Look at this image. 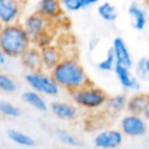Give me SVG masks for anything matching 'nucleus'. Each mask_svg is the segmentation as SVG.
<instances>
[{"label":"nucleus","instance_id":"412c9836","mask_svg":"<svg viewBox=\"0 0 149 149\" xmlns=\"http://www.w3.org/2000/svg\"><path fill=\"white\" fill-rule=\"evenodd\" d=\"M98 14L106 22H114L118 19V10L115 6L107 1L101 2L98 6Z\"/></svg>","mask_w":149,"mask_h":149},{"label":"nucleus","instance_id":"bb28decb","mask_svg":"<svg viewBox=\"0 0 149 149\" xmlns=\"http://www.w3.org/2000/svg\"><path fill=\"white\" fill-rule=\"evenodd\" d=\"M61 5L68 12H78L85 8L84 0H61Z\"/></svg>","mask_w":149,"mask_h":149},{"label":"nucleus","instance_id":"20e7f679","mask_svg":"<svg viewBox=\"0 0 149 149\" xmlns=\"http://www.w3.org/2000/svg\"><path fill=\"white\" fill-rule=\"evenodd\" d=\"M26 83L30 90L47 97H57L61 92V87L56 84L49 72L43 70L30 71L24 77Z\"/></svg>","mask_w":149,"mask_h":149},{"label":"nucleus","instance_id":"0eeeda50","mask_svg":"<svg viewBox=\"0 0 149 149\" xmlns=\"http://www.w3.org/2000/svg\"><path fill=\"white\" fill-rule=\"evenodd\" d=\"M21 24H22L23 29L26 30V33L28 34V36L30 37L31 41L34 38H36L43 31L49 30L50 27H51V22L48 21L47 19H44L42 15H40L36 12L31 13V14H28L23 19Z\"/></svg>","mask_w":149,"mask_h":149},{"label":"nucleus","instance_id":"393cba45","mask_svg":"<svg viewBox=\"0 0 149 149\" xmlns=\"http://www.w3.org/2000/svg\"><path fill=\"white\" fill-rule=\"evenodd\" d=\"M116 62H115V58H114V55L112 52V49H108L105 57L97 64L98 69L100 71H105V72H108V71H113L114 70V66H115Z\"/></svg>","mask_w":149,"mask_h":149},{"label":"nucleus","instance_id":"6e6552de","mask_svg":"<svg viewBox=\"0 0 149 149\" xmlns=\"http://www.w3.org/2000/svg\"><path fill=\"white\" fill-rule=\"evenodd\" d=\"M22 15V0H0V21L6 24L19 23Z\"/></svg>","mask_w":149,"mask_h":149},{"label":"nucleus","instance_id":"f03ea898","mask_svg":"<svg viewBox=\"0 0 149 149\" xmlns=\"http://www.w3.org/2000/svg\"><path fill=\"white\" fill-rule=\"evenodd\" d=\"M31 40L23 29L21 22L6 24L0 34V50L6 57L20 58V56L31 47Z\"/></svg>","mask_w":149,"mask_h":149},{"label":"nucleus","instance_id":"2f4dec72","mask_svg":"<svg viewBox=\"0 0 149 149\" xmlns=\"http://www.w3.org/2000/svg\"><path fill=\"white\" fill-rule=\"evenodd\" d=\"M3 27H5V24L0 21V34H1V31H2V29H3Z\"/></svg>","mask_w":149,"mask_h":149},{"label":"nucleus","instance_id":"9d476101","mask_svg":"<svg viewBox=\"0 0 149 149\" xmlns=\"http://www.w3.org/2000/svg\"><path fill=\"white\" fill-rule=\"evenodd\" d=\"M36 13H38L50 22L59 20L63 15V7L61 5V0H38L36 6Z\"/></svg>","mask_w":149,"mask_h":149},{"label":"nucleus","instance_id":"473e14b6","mask_svg":"<svg viewBox=\"0 0 149 149\" xmlns=\"http://www.w3.org/2000/svg\"><path fill=\"white\" fill-rule=\"evenodd\" d=\"M144 2H146V5H147V7L149 8V0H144Z\"/></svg>","mask_w":149,"mask_h":149},{"label":"nucleus","instance_id":"a211bd4d","mask_svg":"<svg viewBox=\"0 0 149 149\" xmlns=\"http://www.w3.org/2000/svg\"><path fill=\"white\" fill-rule=\"evenodd\" d=\"M127 100L128 97L123 93H119V94H114L107 98L106 105H105V109L107 111V113L109 114H119L121 113L123 109H126V105H127Z\"/></svg>","mask_w":149,"mask_h":149},{"label":"nucleus","instance_id":"ddd939ff","mask_svg":"<svg viewBox=\"0 0 149 149\" xmlns=\"http://www.w3.org/2000/svg\"><path fill=\"white\" fill-rule=\"evenodd\" d=\"M49 108L52 112V114L61 120H74L79 114L78 107L74 104H70L61 100L51 101Z\"/></svg>","mask_w":149,"mask_h":149},{"label":"nucleus","instance_id":"4be33fe9","mask_svg":"<svg viewBox=\"0 0 149 149\" xmlns=\"http://www.w3.org/2000/svg\"><path fill=\"white\" fill-rule=\"evenodd\" d=\"M0 114L3 116H7V118H19V116H21L22 111L19 106H16L7 100L0 99Z\"/></svg>","mask_w":149,"mask_h":149},{"label":"nucleus","instance_id":"c85d7f7f","mask_svg":"<svg viewBox=\"0 0 149 149\" xmlns=\"http://www.w3.org/2000/svg\"><path fill=\"white\" fill-rule=\"evenodd\" d=\"M100 0H84V3H85V7L87 6H92V5H95L98 3Z\"/></svg>","mask_w":149,"mask_h":149},{"label":"nucleus","instance_id":"39448f33","mask_svg":"<svg viewBox=\"0 0 149 149\" xmlns=\"http://www.w3.org/2000/svg\"><path fill=\"white\" fill-rule=\"evenodd\" d=\"M120 130L128 137H140L147 133L148 122L142 115L127 113L120 120Z\"/></svg>","mask_w":149,"mask_h":149},{"label":"nucleus","instance_id":"b1692460","mask_svg":"<svg viewBox=\"0 0 149 149\" xmlns=\"http://www.w3.org/2000/svg\"><path fill=\"white\" fill-rule=\"evenodd\" d=\"M17 90L16 81L7 73L0 72V91L3 93H14Z\"/></svg>","mask_w":149,"mask_h":149},{"label":"nucleus","instance_id":"7c9ffc66","mask_svg":"<svg viewBox=\"0 0 149 149\" xmlns=\"http://www.w3.org/2000/svg\"><path fill=\"white\" fill-rule=\"evenodd\" d=\"M142 116L144 118V120H146L147 122L149 121V107H148V108H147V109H146V111L142 113Z\"/></svg>","mask_w":149,"mask_h":149},{"label":"nucleus","instance_id":"aec40b11","mask_svg":"<svg viewBox=\"0 0 149 149\" xmlns=\"http://www.w3.org/2000/svg\"><path fill=\"white\" fill-rule=\"evenodd\" d=\"M55 136L61 143H63L64 146H68V147L77 148V147H80L83 144L78 136H76L72 133H70L68 130H64V129H56L55 130Z\"/></svg>","mask_w":149,"mask_h":149},{"label":"nucleus","instance_id":"423d86ee","mask_svg":"<svg viewBox=\"0 0 149 149\" xmlns=\"http://www.w3.org/2000/svg\"><path fill=\"white\" fill-rule=\"evenodd\" d=\"M125 135L120 129L107 128L97 133L93 137V146L98 149H115L123 142Z\"/></svg>","mask_w":149,"mask_h":149},{"label":"nucleus","instance_id":"c756f323","mask_svg":"<svg viewBox=\"0 0 149 149\" xmlns=\"http://www.w3.org/2000/svg\"><path fill=\"white\" fill-rule=\"evenodd\" d=\"M6 59H7V57L3 55V52L0 50V65H2V64H5L6 63Z\"/></svg>","mask_w":149,"mask_h":149},{"label":"nucleus","instance_id":"1a4fd4ad","mask_svg":"<svg viewBox=\"0 0 149 149\" xmlns=\"http://www.w3.org/2000/svg\"><path fill=\"white\" fill-rule=\"evenodd\" d=\"M114 73L116 79L119 80V84L121 87L126 91H134L139 92L141 90V83L137 79V77L132 72L129 68H126L120 64H115L114 66Z\"/></svg>","mask_w":149,"mask_h":149},{"label":"nucleus","instance_id":"a878e982","mask_svg":"<svg viewBox=\"0 0 149 149\" xmlns=\"http://www.w3.org/2000/svg\"><path fill=\"white\" fill-rule=\"evenodd\" d=\"M52 40H54V36H52V34H51V31L49 29V30H45L42 34H40L36 38H34L31 41V43L37 49H43L45 47L51 45L52 44Z\"/></svg>","mask_w":149,"mask_h":149},{"label":"nucleus","instance_id":"2eb2a0df","mask_svg":"<svg viewBox=\"0 0 149 149\" xmlns=\"http://www.w3.org/2000/svg\"><path fill=\"white\" fill-rule=\"evenodd\" d=\"M21 64L30 72V71H38L42 70V62H41V51L36 47H29L21 56H20Z\"/></svg>","mask_w":149,"mask_h":149},{"label":"nucleus","instance_id":"cd10ccee","mask_svg":"<svg viewBox=\"0 0 149 149\" xmlns=\"http://www.w3.org/2000/svg\"><path fill=\"white\" fill-rule=\"evenodd\" d=\"M99 38L98 37H93V38H91L90 40V42H88V49L91 50V51H93L97 47H98V44H99Z\"/></svg>","mask_w":149,"mask_h":149},{"label":"nucleus","instance_id":"7ed1b4c3","mask_svg":"<svg viewBox=\"0 0 149 149\" xmlns=\"http://www.w3.org/2000/svg\"><path fill=\"white\" fill-rule=\"evenodd\" d=\"M71 94V99L77 107L87 109V111H98L105 108L107 101V93L105 90L90 84L79 90L73 91Z\"/></svg>","mask_w":149,"mask_h":149},{"label":"nucleus","instance_id":"4468645a","mask_svg":"<svg viewBox=\"0 0 149 149\" xmlns=\"http://www.w3.org/2000/svg\"><path fill=\"white\" fill-rule=\"evenodd\" d=\"M149 107V93L143 92H135L130 97H128L126 111L130 114H139L142 113Z\"/></svg>","mask_w":149,"mask_h":149},{"label":"nucleus","instance_id":"5701e85b","mask_svg":"<svg viewBox=\"0 0 149 149\" xmlns=\"http://www.w3.org/2000/svg\"><path fill=\"white\" fill-rule=\"evenodd\" d=\"M135 76L139 80H149V57H141L135 64Z\"/></svg>","mask_w":149,"mask_h":149},{"label":"nucleus","instance_id":"f3484780","mask_svg":"<svg viewBox=\"0 0 149 149\" xmlns=\"http://www.w3.org/2000/svg\"><path fill=\"white\" fill-rule=\"evenodd\" d=\"M128 14L132 21V26L136 30H143L147 26V13L137 3H132L128 7Z\"/></svg>","mask_w":149,"mask_h":149},{"label":"nucleus","instance_id":"f257e3e1","mask_svg":"<svg viewBox=\"0 0 149 149\" xmlns=\"http://www.w3.org/2000/svg\"><path fill=\"white\" fill-rule=\"evenodd\" d=\"M49 73L56 84L69 93L92 84L83 65L72 56H64Z\"/></svg>","mask_w":149,"mask_h":149},{"label":"nucleus","instance_id":"dca6fc26","mask_svg":"<svg viewBox=\"0 0 149 149\" xmlns=\"http://www.w3.org/2000/svg\"><path fill=\"white\" fill-rule=\"evenodd\" d=\"M21 99L23 100V102H26L28 106L35 108L36 111H40V112H47L49 106H48V102L45 101V99L43 98L42 94L33 91V90H27L22 93L21 95Z\"/></svg>","mask_w":149,"mask_h":149},{"label":"nucleus","instance_id":"9b49d317","mask_svg":"<svg viewBox=\"0 0 149 149\" xmlns=\"http://www.w3.org/2000/svg\"><path fill=\"white\" fill-rule=\"evenodd\" d=\"M41 51V62H42V70L45 72H50L64 57L62 49L55 44L40 49Z\"/></svg>","mask_w":149,"mask_h":149},{"label":"nucleus","instance_id":"6ab92c4d","mask_svg":"<svg viewBox=\"0 0 149 149\" xmlns=\"http://www.w3.org/2000/svg\"><path fill=\"white\" fill-rule=\"evenodd\" d=\"M7 137L13 143L21 146V147L30 148V147L35 146V140L31 136H29L28 134H26L23 132L17 130V129H8L7 130Z\"/></svg>","mask_w":149,"mask_h":149},{"label":"nucleus","instance_id":"f8f14e48","mask_svg":"<svg viewBox=\"0 0 149 149\" xmlns=\"http://www.w3.org/2000/svg\"><path fill=\"white\" fill-rule=\"evenodd\" d=\"M112 52L114 55L116 64L123 65L126 68L132 69L133 66V58L130 55V51L127 47V43L122 37H115L112 43Z\"/></svg>","mask_w":149,"mask_h":149}]
</instances>
